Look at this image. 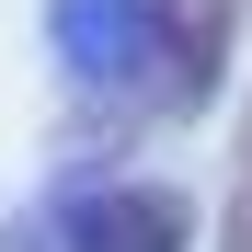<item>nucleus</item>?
<instances>
[{"mask_svg":"<svg viewBox=\"0 0 252 252\" xmlns=\"http://www.w3.org/2000/svg\"><path fill=\"white\" fill-rule=\"evenodd\" d=\"M184 241H195V206L172 184H115L58 218V252H184Z\"/></svg>","mask_w":252,"mask_h":252,"instance_id":"obj_1","label":"nucleus"},{"mask_svg":"<svg viewBox=\"0 0 252 252\" xmlns=\"http://www.w3.org/2000/svg\"><path fill=\"white\" fill-rule=\"evenodd\" d=\"M218 252H252V195L229 206V229H218Z\"/></svg>","mask_w":252,"mask_h":252,"instance_id":"obj_2","label":"nucleus"},{"mask_svg":"<svg viewBox=\"0 0 252 252\" xmlns=\"http://www.w3.org/2000/svg\"><path fill=\"white\" fill-rule=\"evenodd\" d=\"M241 160H252V115H241Z\"/></svg>","mask_w":252,"mask_h":252,"instance_id":"obj_3","label":"nucleus"}]
</instances>
